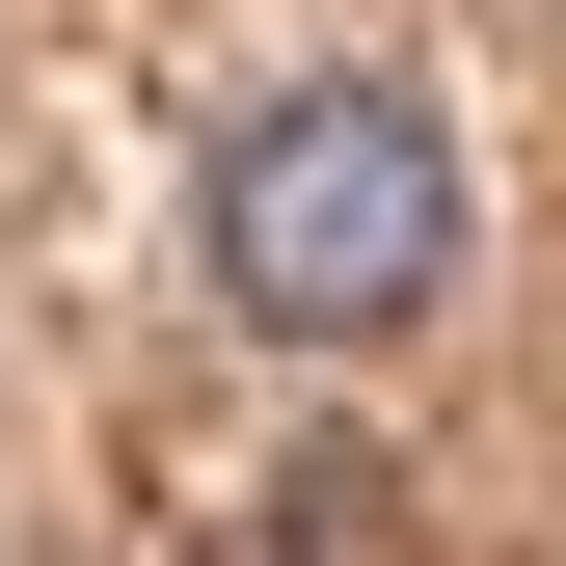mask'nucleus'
I'll list each match as a JSON object with an SVG mask.
<instances>
[{"label": "nucleus", "instance_id": "f257e3e1", "mask_svg": "<svg viewBox=\"0 0 566 566\" xmlns=\"http://www.w3.org/2000/svg\"><path fill=\"white\" fill-rule=\"evenodd\" d=\"M217 324L243 350H405L459 324V108L432 82H270L217 135Z\"/></svg>", "mask_w": 566, "mask_h": 566}]
</instances>
